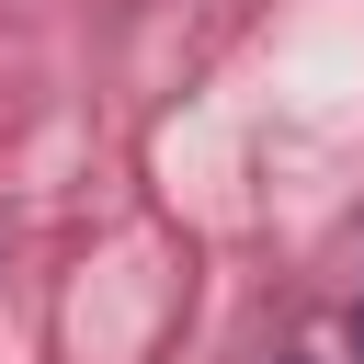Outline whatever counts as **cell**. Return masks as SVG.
<instances>
[{
    "label": "cell",
    "instance_id": "1",
    "mask_svg": "<svg viewBox=\"0 0 364 364\" xmlns=\"http://www.w3.org/2000/svg\"><path fill=\"white\" fill-rule=\"evenodd\" d=\"M353 341H364V307H353Z\"/></svg>",
    "mask_w": 364,
    "mask_h": 364
},
{
    "label": "cell",
    "instance_id": "2",
    "mask_svg": "<svg viewBox=\"0 0 364 364\" xmlns=\"http://www.w3.org/2000/svg\"><path fill=\"white\" fill-rule=\"evenodd\" d=\"M284 364H307V353H284Z\"/></svg>",
    "mask_w": 364,
    "mask_h": 364
}]
</instances>
